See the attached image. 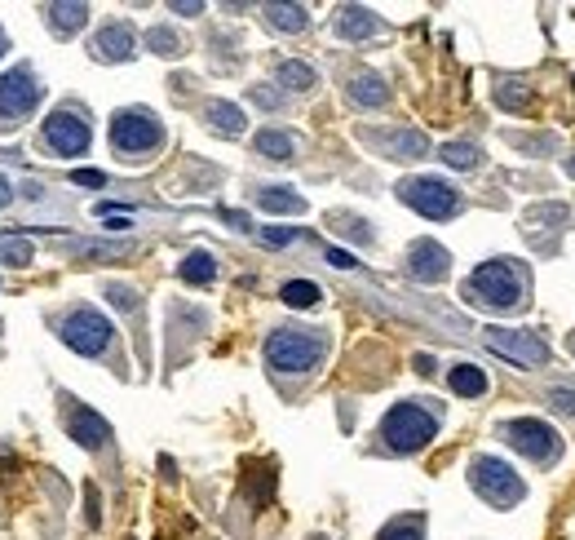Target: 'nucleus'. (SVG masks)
<instances>
[{"mask_svg": "<svg viewBox=\"0 0 575 540\" xmlns=\"http://www.w3.org/2000/svg\"><path fill=\"white\" fill-rule=\"evenodd\" d=\"M523 270L514 266L509 257H496V262H482L465 284V297L473 306H487V310H518L523 306Z\"/></svg>", "mask_w": 575, "mask_h": 540, "instance_id": "obj_1", "label": "nucleus"}, {"mask_svg": "<svg viewBox=\"0 0 575 540\" xmlns=\"http://www.w3.org/2000/svg\"><path fill=\"white\" fill-rule=\"evenodd\" d=\"M323 337L310 328H274L265 337V364L274 373H310L323 359Z\"/></svg>", "mask_w": 575, "mask_h": 540, "instance_id": "obj_2", "label": "nucleus"}, {"mask_svg": "<svg viewBox=\"0 0 575 540\" xmlns=\"http://www.w3.org/2000/svg\"><path fill=\"white\" fill-rule=\"evenodd\" d=\"M438 434V417L434 412H425L420 403H394L390 412H385V421H381V438L394 447V452H420V447H429V438Z\"/></svg>", "mask_w": 575, "mask_h": 540, "instance_id": "obj_3", "label": "nucleus"}, {"mask_svg": "<svg viewBox=\"0 0 575 540\" xmlns=\"http://www.w3.org/2000/svg\"><path fill=\"white\" fill-rule=\"evenodd\" d=\"M111 147L120 156H129V160H142L156 147H164V129H159V120L147 107L115 111V120H111Z\"/></svg>", "mask_w": 575, "mask_h": 540, "instance_id": "obj_4", "label": "nucleus"}, {"mask_svg": "<svg viewBox=\"0 0 575 540\" xmlns=\"http://www.w3.org/2000/svg\"><path fill=\"white\" fill-rule=\"evenodd\" d=\"M470 483H473V491H478L487 505H496V509H514L526 496V483L514 474V465H505L500 456H478L470 465Z\"/></svg>", "mask_w": 575, "mask_h": 540, "instance_id": "obj_5", "label": "nucleus"}, {"mask_svg": "<svg viewBox=\"0 0 575 540\" xmlns=\"http://www.w3.org/2000/svg\"><path fill=\"white\" fill-rule=\"evenodd\" d=\"M58 337H62V346H67V350H76V355H85V359H98L106 346H111L115 328H111V320H106L103 310L80 306V310H71V315L62 320Z\"/></svg>", "mask_w": 575, "mask_h": 540, "instance_id": "obj_6", "label": "nucleus"}, {"mask_svg": "<svg viewBox=\"0 0 575 540\" xmlns=\"http://www.w3.org/2000/svg\"><path fill=\"white\" fill-rule=\"evenodd\" d=\"M399 200L408 209H417L420 217H434V221L461 213V195L443 177H408V182H399Z\"/></svg>", "mask_w": 575, "mask_h": 540, "instance_id": "obj_7", "label": "nucleus"}, {"mask_svg": "<svg viewBox=\"0 0 575 540\" xmlns=\"http://www.w3.org/2000/svg\"><path fill=\"white\" fill-rule=\"evenodd\" d=\"M482 341L491 355H500L518 368H544L549 364V346L526 328H482Z\"/></svg>", "mask_w": 575, "mask_h": 540, "instance_id": "obj_8", "label": "nucleus"}, {"mask_svg": "<svg viewBox=\"0 0 575 540\" xmlns=\"http://www.w3.org/2000/svg\"><path fill=\"white\" fill-rule=\"evenodd\" d=\"M45 142L53 147V156H62V160L85 156V151H89V142H94L89 120H80L76 111H53L49 120H45Z\"/></svg>", "mask_w": 575, "mask_h": 540, "instance_id": "obj_9", "label": "nucleus"}, {"mask_svg": "<svg viewBox=\"0 0 575 540\" xmlns=\"http://www.w3.org/2000/svg\"><path fill=\"white\" fill-rule=\"evenodd\" d=\"M40 107V80L27 71V67H13L0 76V115L9 120H22Z\"/></svg>", "mask_w": 575, "mask_h": 540, "instance_id": "obj_10", "label": "nucleus"}, {"mask_svg": "<svg viewBox=\"0 0 575 540\" xmlns=\"http://www.w3.org/2000/svg\"><path fill=\"white\" fill-rule=\"evenodd\" d=\"M505 438H509L523 456H531V461H553L558 447H562V438L553 434V426H544V421H535V417L509 421V426H505Z\"/></svg>", "mask_w": 575, "mask_h": 540, "instance_id": "obj_11", "label": "nucleus"}, {"mask_svg": "<svg viewBox=\"0 0 575 540\" xmlns=\"http://www.w3.org/2000/svg\"><path fill=\"white\" fill-rule=\"evenodd\" d=\"M408 270H412V279H420V284H438L452 270V253L438 239H417L408 248Z\"/></svg>", "mask_w": 575, "mask_h": 540, "instance_id": "obj_12", "label": "nucleus"}, {"mask_svg": "<svg viewBox=\"0 0 575 540\" xmlns=\"http://www.w3.org/2000/svg\"><path fill=\"white\" fill-rule=\"evenodd\" d=\"M367 142H376L390 160H420L429 151V138L420 129H390V133H367Z\"/></svg>", "mask_w": 575, "mask_h": 540, "instance_id": "obj_13", "label": "nucleus"}, {"mask_svg": "<svg viewBox=\"0 0 575 540\" xmlns=\"http://www.w3.org/2000/svg\"><path fill=\"white\" fill-rule=\"evenodd\" d=\"M133 45H138V40H133V32H129L124 22H106L103 32L94 36L89 50H94L98 62H124V58H133Z\"/></svg>", "mask_w": 575, "mask_h": 540, "instance_id": "obj_14", "label": "nucleus"}, {"mask_svg": "<svg viewBox=\"0 0 575 540\" xmlns=\"http://www.w3.org/2000/svg\"><path fill=\"white\" fill-rule=\"evenodd\" d=\"M332 27H337L341 40H367V36L381 32V18L372 9H364V4H346V9H337Z\"/></svg>", "mask_w": 575, "mask_h": 540, "instance_id": "obj_15", "label": "nucleus"}, {"mask_svg": "<svg viewBox=\"0 0 575 540\" xmlns=\"http://www.w3.org/2000/svg\"><path fill=\"white\" fill-rule=\"evenodd\" d=\"M67 434H71L80 447H103L106 438H111V426H106L98 412H89V408H76V412L67 417Z\"/></svg>", "mask_w": 575, "mask_h": 540, "instance_id": "obj_16", "label": "nucleus"}, {"mask_svg": "<svg viewBox=\"0 0 575 540\" xmlns=\"http://www.w3.org/2000/svg\"><path fill=\"white\" fill-rule=\"evenodd\" d=\"M204 120H209L212 133H221V138H239L248 129V115L235 107V103H226V98H212L209 107H204Z\"/></svg>", "mask_w": 575, "mask_h": 540, "instance_id": "obj_17", "label": "nucleus"}, {"mask_svg": "<svg viewBox=\"0 0 575 540\" xmlns=\"http://www.w3.org/2000/svg\"><path fill=\"white\" fill-rule=\"evenodd\" d=\"M346 94H350L355 107H381V103L390 98V89H385V80H381L376 71H359V76L346 85Z\"/></svg>", "mask_w": 575, "mask_h": 540, "instance_id": "obj_18", "label": "nucleus"}, {"mask_svg": "<svg viewBox=\"0 0 575 540\" xmlns=\"http://www.w3.org/2000/svg\"><path fill=\"white\" fill-rule=\"evenodd\" d=\"M45 14H49V27L58 36H71V32H80L89 22V4H80V0H58Z\"/></svg>", "mask_w": 575, "mask_h": 540, "instance_id": "obj_19", "label": "nucleus"}, {"mask_svg": "<svg viewBox=\"0 0 575 540\" xmlns=\"http://www.w3.org/2000/svg\"><path fill=\"white\" fill-rule=\"evenodd\" d=\"M177 274H182L186 284H195V288H209L212 279H217V257H212L209 248H195V253H186V257H182Z\"/></svg>", "mask_w": 575, "mask_h": 540, "instance_id": "obj_20", "label": "nucleus"}, {"mask_svg": "<svg viewBox=\"0 0 575 540\" xmlns=\"http://www.w3.org/2000/svg\"><path fill=\"white\" fill-rule=\"evenodd\" d=\"M447 385H452V394H461V399H478V394H487V373H482L478 364H456V368L447 373Z\"/></svg>", "mask_w": 575, "mask_h": 540, "instance_id": "obj_21", "label": "nucleus"}, {"mask_svg": "<svg viewBox=\"0 0 575 540\" xmlns=\"http://www.w3.org/2000/svg\"><path fill=\"white\" fill-rule=\"evenodd\" d=\"M257 204H262L265 213H306V200L292 186H262L257 191Z\"/></svg>", "mask_w": 575, "mask_h": 540, "instance_id": "obj_22", "label": "nucleus"}, {"mask_svg": "<svg viewBox=\"0 0 575 540\" xmlns=\"http://www.w3.org/2000/svg\"><path fill=\"white\" fill-rule=\"evenodd\" d=\"M274 80L283 85V89H292V94H306L319 85V76H314L310 62H297V58H288V62H279V71H274Z\"/></svg>", "mask_w": 575, "mask_h": 540, "instance_id": "obj_23", "label": "nucleus"}, {"mask_svg": "<svg viewBox=\"0 0 575 540\" xmlns=\"http://www.w3.org/2000/svg\"><path fill=\"white\" fill-rule=\"evenodd\" d=\"M279 297H283V306H292V310H310L323 302V288L314 284V279H288L283 288H279Z\"/></svg>", "mask_w": 575, "mask_h": 540, "instance_id": "obj_24", "label": "nucleus"}, {"mask_svg": "<svg viewBox=\"0 0 575 540\" xmlns=\"http://www.w3.org/2000/svg\"><path fill=\"white\" fill-rule=\"evenodd\" d=\"M257 151H262L265 160L288 164L297 156V142H292V133H283V129H262V133H257Z\"/></svg>", "mask_w": 575, "mask_h": 540, "instance_id": "obj_25", "label": "nucleus"}, {"mask_svg": "<svg viewBox=\"0 0 575 540\" xmlns=\"http://www.w3.org/2000/svg\"><path fill=\"white\" fill-rule=\"evenodd\" d=\"M265 22L279 32H306L310 14H306V4H265Z\"/></svg>", "mask_w": 575, "mask_h": 540, "instance_id": "obj_26", "label": "nucleus"}, {"mask_svg": "<svg viewBox=\"0 0 575 540\" xmlns=\"http://www.w3.org/2000/svg\"><path fill=\"white\" fill-rule=\"evenodd\" d=\"M27 262H31V239L4 230L0 235V266H27Z\"/></svg>", "mask_w": 575, "mask_h": 540, "instance_id": "obj_27", "label": "nucleus"}, {"mask_svg": "<svg viewBox=\"0 0 575 540\" xmlns=\"http://www.w3.org/2000/svg\"><path fill=\"white\" fill-rule=\"evenodd\" d=\"M438 156H443V164H452V168H478V160H482V151L473 142H447Z\"/></svg>", "mask_w": 575, "mask_h": 540, "instance_id": "obj_28", "label": "nucleus"}, {"mask_svg": "<svg viewBox=\"0 0 575 540\" xmlns=\"http://www.w3.org/2000/svg\"><path fill=\"white\" fill-rule=\"evenodd\" d=\"M376 540H425V518L412 514V518H394Z\"/></svg>", "mask_w": 575, "mask_h": 540, "instance_id": "obj_29", "label": "nucleus"}, {"mask_svg": "<svg viewBox=\"0 0 575 540\" xmlns=\"http://www.w3.org/2000/svg\"><path fill=\"white\" fill-rule=\"evenodd\" d=\"M147 45H151L156 54H164V58L182 54V36H173L168 27H151V32H147Z\"/></svg>", "mask_w": 575, "mask_h": 540, "instance_id": "obj_30", "label": "nucleus"}, {"mask_svg": "<svg viewBox=\"0 0 575 540\" xmlns=\"http://www.w3.org/2000/svg\"><path fill=\"white\" fill-rule=\"evenodd\" d=\"M526 221H553V226H567V204H544V209H531Z\"/></svg>", "mask_w": 575, "mask_h": 540, "instance_id": "obj_31", "label": "nucleus"}, {"mask_svg": "<svg viewBox=\"0 0 575 540\" xmlns=\"http://www.w3.org/2000/svg\"><path fill=\"white\" fill-rule=\"evenodd\" d=\"M133 244H80L85 257H124Z\"/></svg>", "mask_w": 575, "mask_h": 540, "instance_id": "obj_32", "label": "nucleus"}, {"mask_svg": "<svg viewBox=\"0 0 575 540\" xmlns=\"http://www.w3.org/2000/svg\"><path fill=\"white\" fill-rule=\"evenodd\" d=\"M262 239H265V244H274V248H283V244H292V239H297V230H288V226H265Z\"/></svg>", "mask_w": 575, "mask_h": 540, "instance_id": "obj_33", "label": "nucleus"}, {"mask_svg": "<svg viewBox=\"0 0 575 540\" xmlns=\"http://www.w3.org/2000/svg\"><path fill=\"white\" fill-rule=\"evenodd\" d=\"M71 182L76 186H106V173H98V168H76Z\"/></svg>", "mask_w": 575, "mask_h": 540, "instance_id": "obj_34", "label": "nucleus"}, {"mask_svg": "<svg viewBox=\"0 0 575 540\" xmlns=\"http://www.w3.org/2000/svg\"><path fill=\"white\" fill-rule=\"evenodd\" d=\"M106 297H111L120 310H138V292H129V288H106Z\"/></svg>", "mask_w": 575, "mask_h": 540, "instance_id": "obj_35", "label": "nucleus"}, {"mask_svg": "<svg viewBox=\"0 0 575 540\" xmlns=\"http://www.w3.org/2000/svg\"><path fill=\"white\" fill-rule=\"evenodd\" d=\"M549 403H553L558 412H567V417H575V390H553V394H549Z\"/></svg>", "mask_w": 575, "mask_h": 540, "instance_id": "obj_36", "label": "nucleus"}, {"mask_svg": "<svg viewBox=\"0 0 575 540\" xmlns=\"http://www.w3.org/2000/svg\"><path fill=\"white\" fill-rule=\"evenodd\" d=\"M328 262L337 270H355L359 262H355V253H346V248H328Z\"/></svg>", "mask_w": 575, "mask_h": 540, "instance_id": "obj_37", "label": "nucleus"}, {"mask_svg": "<svg viewBox=\"0 0 575 540\" xmlns=\"http://www.w3.org/2000/svg\"><path fill=\"white\" fill-rule=\"evenodd\" d=\"M253 103H262V107H279V94H274V89H262V85H257V89H253Z\"/></svg>", "mask_w": 575, "mask_h": 540, "instance_id": "obj_38", "label": "nucleus"}, {"mask_svg": "<svg viewBox=\"0 0 575 540\" xmlns=\"http://www.w3.org/2000/svg\"><path fill=\"white\" fill-rule=\"evenodd\" d=\"M221 217L235 226V230H253V221H248V213H235V209H221Z\"/></svg>", "mask_w": 575, "mask_h": 540, "instance_id": "obj_39", "label": "nucleus"}, {"mask_svg": "<svg viewBox=\"0 0 575 540\" xmlns=\"http://www.w3.org/2000/svg\"><path fill=\"white\" fill-rule=\"evenodd\" d=\"M500 103H505V107H523L526 98H523V94H518V89H509V85H500Z\"/></svg>", "mask_w": 575, "mask_h": 540, "instance_id": "obj_40", "label": "nucleus"}, {"mask_svg": "<svg viewBox=\"0 0 575 540\" xmlns=\"http://www.w3.org/2000/svg\"><path fill=\"white\" fill-rule=\"evenodd\" d=\"M9 204H13V182L0 173V209H9Z\"/></svg>", "mask_w": 575, "mask_h": 540, "instance_id": "obj_41", "label": "nucleus"}, {"mask_svg": "<svg viewBox=\"0 0 575 540\" xmlns=\"http://www.w3.org/2000/svg\"><path fill=\"white\" fill-rule=\"evenodd\" d=\"M341 230H346V235H355V239H372V230H364V221H346Z\"/></svg>", "mask_w": 575, "mask_h": 540, "instance_id": "obj_42", "label": "nucleus"}, {"mask_svg": "<svg viewBox=\"0 0 575 540\" xmlns=\"http://www.w3.org/2000/svg\"><path fill=\"white\" fill-rule=\"evenodd\" d=\"M129 226H133L129 213H124V217H106V230H115V235H120V230H129Z\"/></svg>", "mask_w": 575, "mask_h": 540, "instance_id": "obj_43", "label": "nucleus"}, {"mask_svg": "<svg viewBox=\"0 0 575 540\" xmlns=\"http://www.w3.org/2000/svg\"><path fill=\"white\" fill-rule=\"evenodd\" d=\"M173 14H182V18H195V14H204V4H173Z\"/></svg>", "mask_w": 575, "mask_h": 540, "instance_id": "obj_44", "label": "nucleus"}, {"mask_svg": "<svg viewBox=\"0 0 575 540\" xmlns=\"http://www.w3.org/2000/svg\"><path fill=\"white\" fill-rule=\"evenodd\" d=\"M417 373H420V377H429V373H434V359H429V355H417Z\"/></svg>", "mask_w": 575, "mask_h": 540, "instance_id": "obj_45", "label": "nucleus"}, {"mask_svg": "<svg viewBox=\"0 0 575 540\" xmlns=\"http://www.w3.org/2000/svg\"><path fill=\"white\" fill-rule=\"evenodd\" d=\"M567 173H571V177H575V156H571V160H567Z\"/></svg>", "mask_w": 575, "mask_h": 540, "instance_id": "obj_46", "label": "nucleus"}, {"mask_svg": "<svg viewBox=\"0 0 575 540\" xmlns=\"http://www.w3.org/2000/svg\"><path fill=\"white\" fill-rule=\"evenodd\" d=\"M0 58H4V36H0Z\"/></svg>", "mask_w": 575, "mask_h": 540, "instance_id": "obj_47", "label": "nucleus"}, {"mask_svg": "<svg viewBox=\"0 0 575 540\" xmlns=\"http://www.w3.org/2000/svg\"><path fill=\"white\" fill-rule=\"evenodd\" d=\"M571 350H575V341H571Z\"/></svg>", "mask_w": 575, "mask_h": 540, "instance_id": "obj_48", "label": "nucleus"}]
</instances>
